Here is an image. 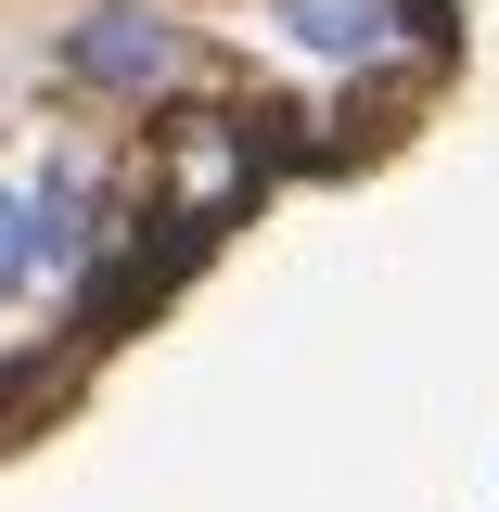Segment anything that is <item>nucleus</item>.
Returning <instances> with one entry per match:
<instances>
[{
  "label": "nucleus",
  "instance_id": "f257e3e1",
  "mask_svg": "<svg viewBox=\"0 0 499 512\" xmlns=\"http://www.w3.org/2000/svg\"><path fill=\"white\" fill-rule=\"evenodd\" d=\"M39 52H52V90L90 116H180L218 64V39L192 0H64Z\"/></svg>",
  "mask_w": 499,
  "mask_h": 512
},
{
  "label": "nucleus",
  "instance_id": "f03ea898",
  "mask_svg": "<svg viewBox=\"0 0 499 512\" xmlns=\"http://www.w3.org/2000/svg\"><path fill=\"white\" fill-rule=\"evenodd\" d=\"M26 205H39V320H90V308L128 282L154 205H141L90 141H52V154L26 167Z\"/></svg>",
  "mask_w": 499,
  "mask_h": 512
},
{
  "label": "nucleus",
  "instance_id": "7ed1b4c3",
  "mask_svg": "<svg viewBox=\"0 0 499 512\" xmlns=\"http://www.w3.org/2000/svg\"><path fill=\"white\" fill-rule=\"evenodd\" d=\"M256 26H269L282 64H308L333 90H384V77H410L436 52V13L423 0H256Z\"/></svg>",
  "mask_w": 499,
  "mask_h": 512
},
{
  "label": "nucleus",
  "instance_id": "20e7f679",
  "mask_svg": "<svg viewBox=\"0 0 499 512\" xmlns=\"http://www.w3.org/2000/svg\"><path fill=\"white\" fill-rule=\"evenodd\" d=\"M0 320H39V205H26V167H0Z\"/></svg>",
  "mask_w": 499,
  "mask_h": 512
}]
</instances>
